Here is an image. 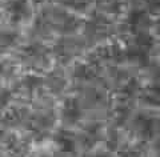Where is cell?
Listing matches in <instances>:
<instances>
[{"mask_svg": "<svg viewBox=\"0 0 160 157\" xmlns=\"http://www.w3.org/2000/svg\"><path fill=\"white\" fill-rule=\"evenodd\" d=\"M80 117V110H79V105L76 101H67L66 105L63 107V119L67 121V123H76L78 119Z\"/></svg>", "mask_w": 160, "mask_h": 157, "instance_id": "7a4b0ae2", "label": "cell"}, {"mask_svg": "<svg viewBox=\"0 0 160 157\" xmlns=\"http://www.w3.org/2000/svg\"><path fill=\"white\" fill-rule=\"evenodd\" d=\"M9 99H11V93H9L8 91H6V89L0 91V108L6 107V105L8 104Z\"/></svg>", "mask_w": 160, "mask_h": 157, "instance_id": "5b68a950", "label": "cell"}, {"mask_svg": "<svg viewBox=\"0 0 160 157\" xmlns=\"http://www.w3.org/2000/svg\"><path fill=\"white\" fill-rule=\"evenodd\" d=\"M18 40V35L11 31H3L0 32V48L2 49H7L9 47L16 43Z\"/></svg>", "mask_w": 160, "mask_h": 157, "instance_id": "277c9868", "label": "cell"}, {"mask_svg": "<svg viewBox=\"0 0 160 157\" xmlns=\"http://www.w3.org/2000/svg\"><path fill=\"white\" fill-rule=\"evenodd\" d=\"M89 2H91V0H71L72 6H76L78 8H83V7L88 6Z\"/></svg>", "mask_w": 160, "mask_h": 157, "instance_id": "8992f818", "label": "cell"}, {"mask_svg": "<svg viewBox=\"0 0 160 157\" xmlns=\"http://www.w3.org/2000/svg\"><path fill=\"white\" fill-rule=\"evenodd\" d=\"M7 12L13 22H24L31 16V7L28 0H11L7 6Z\"/></svg>", "mask_w": 160, "mask_h": 157, "instance_id": "6da1fadb", "label": "cell"}, {"mask_svg": "<svg viewBox=\"0 0 160 157\" xmlns=\"http://www.w3.org/2000/svg\"><path fill=\"white\" fill-rule=\"evenodd\" d=\"M7 149L11 155H13L15 157H23L26 153V145L22 140H19L16 137H11L7 143Z\"/></svg>", "mask_w": 160, "mask_h": 157, "instance_id": "3957f363", "label": "cell"}]
</instances>
